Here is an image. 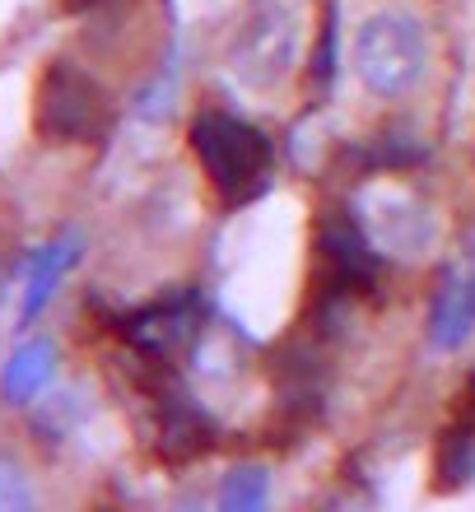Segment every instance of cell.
Listing matches in <instances>:
<instances>
[{
  "label": "cell",
  "mask_w": 475,
  "mask_h": 512,
  "mask_svg": "<svg viewBox=\"0 0 475 512\" xmlns=\"http://www.w3.org/2000/svg\"><path fill=\"white\" fill-rule=\"evenodd\" d=\"M350 61L368 94L406 98L420 89L429 66H434V42H429V28H424V19L415 10L378 5L354 28Z\"/></svg>",
  "instance_id": "obj_1"
},
{
  "label": "cell",
  "mask_w": 475,
  "mask_h": 512,
  "mask_svg": "<svg viewBox=\"0 0 475 512\" xmlns=\"http://www.w3.org/2000/svg\"><path fill=\"white\" fill-rule=\"evenodd\" d=\"M303 52V14L294 0H247L229 47V66L243 89L271 94L294 75Z\"/></svg>",
  "instance_id": "obj_2"
},
{
  "label": "cell",
  "mask_w": 475,
  "mask_h": 512,
  "mask_svg": "<svg viewBox=\"0 0 475 512\" xmlns=\"http://www.w3.org/2000/svg\"><path fill=\"white\" fill-rule=\"evenodd\" d=\"M364 224L373 233V243L396 256H415L434 243V215L415 196H401V191L373 196V215H364Z\"/></svg>",
  "instance_id": "obj_3"
},
{
  "label": "cell",
  "mask_w": 475,
  "mask_h": 512,
  "mask_svg": "<svg viewBox=\"0 0 475 512\" xmlns=\"http://www.w3.org/2000/svg\"><path fill=\"white\" fill-rule=\"evenodd\" d=\"M201 154L219 182H247V177H257V168L266 163L261 135L238 126V122H229V117L201 126Z\"/></svg>",
  "instance_id": "obj_4"
},
{
  "label": "cell",
  "mask_w": 475,
  "mask_h": 512,
  "mask_svg": "<svg viewBox=\"0 0 475 512\" xmlns=\"http://www.w3.org/2000/svg\"><path fill=\"white\" fill-rule=\"evenodd\" d=\"M47 378H52V350L47 345H28V350L14 354V368H10L14 396H33V391H42Z\"/></svg>",
  "instance_id": "obj_5"
},
{
  "label": "cell",
  "mask_w": 475,
  "mask_h": 512,
  "mask_svg": "<svg viewBox=\"0 0 475 512\" xmlns=\"http://www.w3.org/2000/svg\"><path fill=\"white\" fill-rule=\"evenodd\" d=\"M266 503V471H233L219 489V508H261Z\"/></svg>",
  "instance_id": "obj_6"
},
{
  "label": "cell",
  "mask_w": 475,
  "mask_h": 512,
  "mask_svg": "<svg viewBox=\"0 0 475 512\" xmlns=\"http://www.w3.org/2000/svg\"><path fill=\"white\" fill-rule=\"evenodd\" d=\"M0 508H33V485L14 461L0 457Z\"/></svg>",
  "instance_id": "obj_7"
}]
</instances>
